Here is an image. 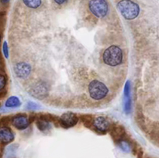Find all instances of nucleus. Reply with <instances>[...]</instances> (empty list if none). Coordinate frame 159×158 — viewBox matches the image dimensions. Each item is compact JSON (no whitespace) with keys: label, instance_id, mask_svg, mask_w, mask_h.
<instances>
[{"label":"nucleus","instance_id":"f257e3e1","mask_svg":"<svg viewBox=\"0 0 159 158\" xmlns=\"http://www.w3.org/2000/svg\"><path fill=\"white\" fill-rule=\"evenodd\" d=\"M102 61L109 66H117L122 64L124 60L123 50L117 46L112 45L103 51L102 55Z\"/></svg>","mask_w":159,"mask_h":158},{"label":"nucleus","instance_id":"f03ea898","mask_svg":"<svg viewBox=\"0 0 159 158\" xmlns=\"http://www.w3.org/2000/svg\"><path fill=\"white\" fill-rule=\"evenodd\" d=\"M117 9L122 16L127 20H134L140 13L139 6L132 0H120L117 3Z\"/></svg>","mask_w":159,"mask_h":158},{"label":"nucleus","instance_id":"7ed1b4c3","mask_svg":"<svg viewBox=\"0 0 159 158\" xmlns=\"http://www.w3.org/2000/svg\"><path fill=\"white\" fill-rule=\"evenodd\" d=\"M108 92V88L98 80H93L89 85V93L90 97L94 100H102L107 95Z\"/></svg>","mask_w":159,"mask_h":158},{"label":"nucleus","instance_id":"20e7f679","mask_svg":"<svg viewBox=\"0 0 159 158\" xmlns=\"http://www.w3.org/2000/svg\"><path fill=\"white\" fill-rule=\"evenodd\" d=\"M89 9L96 17L104 18L109 12V4L107 0H90Z\"/></svg>","mask_w":159,"mask_h":158},{"label":"nucleus","instance_id":"39448f33","mask_svg":"<svg viewBox=\"0 0 159 158\" xmlns=\"http://www.w3.org/2000/svg\"><path fill=\"white\" fill-rule=\"evenodd\" d=\"M11 123L19 130H23L27 128L30 123V120L26 114H17L12 118Z\"/></svg>","mask_w":159,"mask_h":158},{"label":"nucleus","instance_id":"423d86ee","mask_svg":"<svg viewBox=\"0 0 159 158\" xmlns=\"http://www.w3.org/2000/svg\"><path fill=\"white\" fill-rule=\"evenodd\" d=\"M78 117L72 112L64 113L59 119V123L65 129L75 126L78 122Z\"/></svg>","mask_w":159,"mask_h":158},{"label":"nucleus","instance_id":"0eeeda50","mask_svg":"<svg viewBox=\"0 0 159 158\" xmlns=\"http://www.w3.org/2000/svg\"><path fill=\"white\" fill-rule=\"evenodd\" d=\"M31 71H32V68H31L30 65L25 62H20L14 67V71L16 73V75L19 78L21 79L27 78L30 74Z\"/></svg>","mask_w":159,"mask_h":158},{"label":"nucleus","instance_id":"6e6552de","mask_svg":"<svg viewBox=\"0 0 159 158\" xmlns=\"http://www.w3.org/2000/svg\"><path fill=\"white\" fill-rule=\"evenodd\" d=\"M93 125L96 131L100 133H106L110 129V122L102 116H98L93 121Z\"/></svg>","mask_w":159,"mask_h":158},{"label":"nucleus","instance_id":"1a4fd4ad","mask_svg":"<svg viewBox=\"0 0 159 158\" xmlns=\"http://www.w3.org/2000/svg\"><path fill=\"white\" fill-rule=\"evenodd\" d=\"M32 95L37 99H42V98L47 96L48 94V87L46 84L43 82H39L30 91Z\"/></svg>","mask_w":159,"mask_h":158},{"label":"nucleus","instance_id":"9d476101","mask_svg":"<svg viewBox=\"0 0 159 158\" xmlns=\"http://www.w3.org/2000/svg\"><path fill=\"white\" fill-rule=\"evenodd\" d=\"M14 139V135L12 130L8 127L0 128V142L2 144H7L12 142Z\"/></svg>","mask_w":159,"mask_h":158},{"label":"nucleus","instance_id":"9b49d317","mask_svg":"<svg viewBox=\"0 0 159 158\" xmlns=\"http://www.w3.org/2000/svg\"><path fill=\"white\" fill-rule=\"evenodd\" d=\"M124 109L127 113L131 111V97H130V83L127 81L124 88Z\"/></svg>","mask_w":159,"mask_h":158},{"label":"nucleus","instance_id":"f8f14e48","mask_svg":"<svg viewBox=\"0 0 159 158\" xmlns=\"http://www.w3.org/2000/svg\"><path fill=\"white\" fill-rule=\"evenodd\" d=\"M112 136L115 139V140H116L117 142H119L120 140H121L124 136V135L125 134V131H124V129L122 126H116L115 128H113V131L111 133Z\"/></svg>","mask_w":159,"mask_h":158},{"label":"nucleus","instance_id":"ddd939ff","mask_svg":"<svg viewBox=\"0 0 159 158\" xmlns=\"http://www.w3.org/2000/svg\"><path fill=\"white\" fill-rule=\"evenodd\" d=\"M21 105L20 99L16 96H11L6 102V106L8 108H16Z\"/></svg>","mask_w":159,"mask_h":158},{"label":"nucleus","instance_id":"4468645a","mask_svg":"<svg viewBox=\"0 0 159 158\" xmlns=\"http://www.w3.org/2000/svg\"><path fill=\"white\" fill-rule=\"evenodd\" d=\"M36 124H37V128L42 132H46L51 129V125L50 123V122L43 120V119H39V120H37Z\"/></svg>","mask_w":159,"mask_h":158},{"label":"nucleus","instance_id":"2eb2a0df","mask_svg":"<svg viewBox=\"0 0 159 158\" xmlns=\"http://www.w3.org/2000/svg\"><path fill=\"white\" fill-rule=\"evenodd\" d=\"M26 6L30 9H37L42 4V0H22Z\"/></svg>","mask_w":159,"mask_h":158},{"label":"nucleus","instance_id":"dca6fc26","mask_svg":"<svg viewBox=\"0 0 159 158\" xmlns=\"http://www.w3.org/2000/svg\"><path fill=\"white\" fill-rule=\"evenodd\" d=\"M118 144H119V147H120L121 150H122L123 151L126 152V153H129V152H130V150H131V146H130V144L127 141L121 139V140H120L119 142H118Z\"/></svg>","mask_w":159,"mask_h":158},{"label":"nucleus","instance_id":"f3484780","mask_svg":"<svg viewBox=\"0 0 159 158\" xmlns=\"http://www.w3.org/2000/svg\"><path fill=\"white\" fill-rule=\"evenodd\" d=\"M82 119V122L86 127H90V125L93 124V119L90 116H83Z\"/></svg>","mask_w":159,"mask_h":158},{"label":"nucleus","instance_id":"a211bd4d","mask_svg":"<svg viewBox=\"0 0 159 158\" xmlns=\"http://www.w3.org/2000/svg\"><path fill=\"white\" fill-rule=\"evenodd\" d=\"M6 85V78L4 75L0 74V91L4 89Z\"/></svg>","mask_w":159,"mask_h":158},{"label":"nucleus","instance_id":"6ab92c4d","mask_svg":"<svg viewBox=\"0 0 159 158\" xmlns=\"http://www.w3.org/2000/svg\"><path fill=\"white\" fill-rule=\"evenodd\" d=\"M39 108H40V106L36 103H34V102H28L27 105H26V108L29 110H36Z\"/></svg>","mask_w":159,"mask_h":158},{"label":"nucleus","instance_id":"aec40b11","mask_svg":"<svg viewBox=\"0 0 159 158\" xmlns=\"http://www.w3.org/2000/svg\"><path fill=\"white\" fill-rule=\"evenodd\" d=\"M2 50H3V54H4L5 57H9V48H8V45L6 42H4V43H3Z\"/></svg>","mask_w":159,"mask_h":158},{"label":"nucleus","instance_id":"412c9836","mask_svg":"<svg viewBox=\"0 0 159 158\" xmlns=\"http://www.w3.org/2000/svg\"><path fill=\"white\" fill-rule=\"evenodd\" d=\"M54 2L56 4L59 5V6H61V5L65 4L68 2V0H54Z\"/></svg>","mask_w":159,"mask_h":158},{"label":"nucleus","instance_id":"4be33fe9","mask_svg":"<svg viewBox=\"0 0 159 158\" xmlns=\"http://www.w3.org/2000/svg\"><path fill=\"white\" fill-rule=\"evenodd\" d=\"M0 1H1V2L2 3V4H6V3L9 2L10 0H0Z\"/></svg>","mask_w":159,"mask_h":158},{"label":"nucleus","instance_id":"5701e85b","mask_svg":"<svg viewBox=\"0 0 159 158\" xmlns=\"http://www.w3.org/2000/svg\"><path fill=\"white\" fill-rule=\"evenodd\" d=\"M1 39H2V37H1V35H0V42H1Z\"/></svg>","mask_w":159,"mask_h":158}]
</instances>
